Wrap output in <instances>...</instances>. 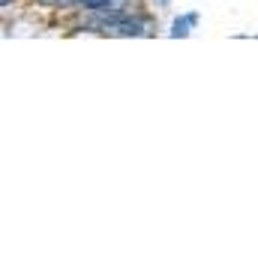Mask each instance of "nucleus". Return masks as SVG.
<instances>
[{"label":"nucleus","mask_w":258,"mask_h":258,"mask_svg":"<svg viewBox=\"0 0 258 258\" xmlns=\"http://www.w3.org/2000/svg\"><path fill=\"white\" fill-rule=\"evenodd\" d=\"M195 21H198V15H195V12L183 15V18H177V21H174V30H171V36H186V33H189V27H192Z\"/></svg>","instance_id":"obj_1"}]
</instances>
